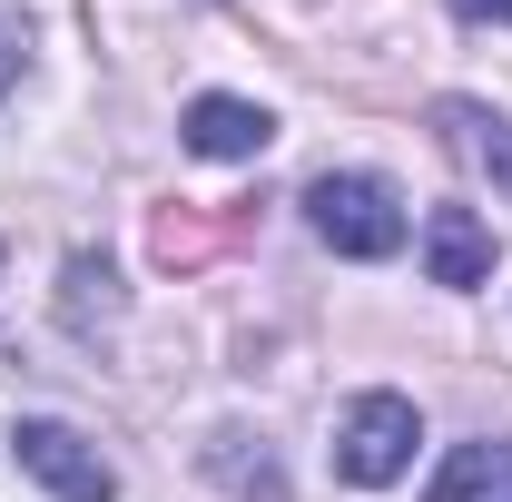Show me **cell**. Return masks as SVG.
Masks as SVG:
<instances>
[{
	"label": "cell",
	"mask_w": 512,
	"mask_h": 502,
	"mask_svg": "<svg viewBox=\"0 0 512 502\" xmlns=\"http://www.w3.org/2000/svg\"><path fill=\"white\" fill-rule=\"evenodd\" d=\"M306 227L335 256H394L404 247V197L375 168H325L316 188H306Z\"/></svg>",
	"instance_id": "obj_1"
},
{
	"label": "cell",
	"mask_w": 512,
	"mask_h": 502,
	"mask_svg": "<svg viewBox=\"0 0 512 502\" xmlns=\"http://www.w3.org/2000/svg\"><path fill=\"white\" fill-rule=\"evenodd\" d=\"M414 453H424V414H414V394H384V384H375V394H355V404L335 414V473L365 483V493L404 483Z\"/></svg>",
	"instance_id": "obj_2"
},
{
	"label": "cell",
	"mask_w": 512,
	"mask_h": 502,
	"mask_svg": "<svg viewBox=\"0 0 512 502\" xmlns=\"http://www.w3.org/2000/svg\"><path fill=\"white\" fill-rule=\"evenodd\" d=\"M10 453H20V473L40 493H60V502H119V463L79 434V424H60V414H30L10 434Z\"/></svg>",
	"instance_id": "obj_3"
},
{
	"label": "cell",
	"mask_w": 512,
	"mask_h": 502,
	"mask_svg": "<svg viewBox=\"0 0 512 502\" xmlns=\"http://www.w3.org/2000/svg\"><path fill=\"white\" fill-rule=\"evenodd\" d=\"M178 138H188L197 158H256V148L276 138V119H266L256 99H227V89H207V99H188Z\"/></svg>",
	"instance_id": "obj_4"
},
{
	"label": "cell",
	"mask_w": 512,
	"mask_h": 502,
	"mask_svg": "<svg viewBox=\"0 0 512 502\" xmlns=\"http://www.w3.org/2000/svg\"><path fill=\"white\" fill-rule=\"evenodd\" d=\"M424 266H434V286H483V276H493L483 217H473V207H434V217H424Z\"/></svg>",
	"instance_id": "obj_5"
},
{
	"label": "cell",
	"mask_w": 512,
	"mask_h": 502,
	"mask_svg": "<svg viewBox=\"0 0 512 502\" xmlns=\"http://www.w3.org/2000/svg\"><path fill=\"white\" fill-rule=\"evenodd\" d=\"M444 128H453V148L512 197V119H503V109H483V99H444Z\"/></svg>",
	"instance_id": "obj_6"
},
{
	"label": "cell",
	"mask_w": 512,
	"mask_h": 502,
	"mask_svg": "<svg viewBox=\"0 0 512 502\" xmlns=\"http://www.w3.org/2000/svg\"><path fill=\"white\" fill-rule=\"evenodd\" d=\"M247 443H256V434H237V424H227V434H207V473H217L227 493L276 502V493H286V473H276V453H247Z\"/></svg>",
	"instance_id": "obj_7"
},
{
	"label": "cell",
	"mask_w": 512,
	"mask_h": 502,
	"mask_svg": "<svg viewBox=\"0 0 512 502\" xmlns=\"http://www.w3.org/2000/svg\"><path fill=\"white\" fill-rule=\"evenodd\" d=\"M493 483H512V443H463L444 473H434V493H424V502H483Z\"/></svg>",
	"instance_id": "obj_8"
},
{
	"label": "cell",
	"mask_w": 512,
	"mask_h": 502,
	"mask_svg": "<svg viewBox=\"0 0 512 502\" xmlns=\"http://www.w3.org/2000/svg\"><path fill=\"white\" fill-rule=\"evenodd\" d=\"M20 69H30V20H20V0H0V99H10Z\"/></svg>",
	"instance_id": "obj_9"
},
{
	"label": "cell",
	"mask_w": 512,
	"mask_h": 502,
	"mask_svg": "<svg viewBox=\"0 0 512 502\" xmlns=\"http://www.w3.org/2000/svg\"><path fill=\"white\" fill-rule=\"evenodd\" d=\"M463 20H512V0H453Z\"/></svg>",
	"instance_id": "obj_10"
}]
</instances>
